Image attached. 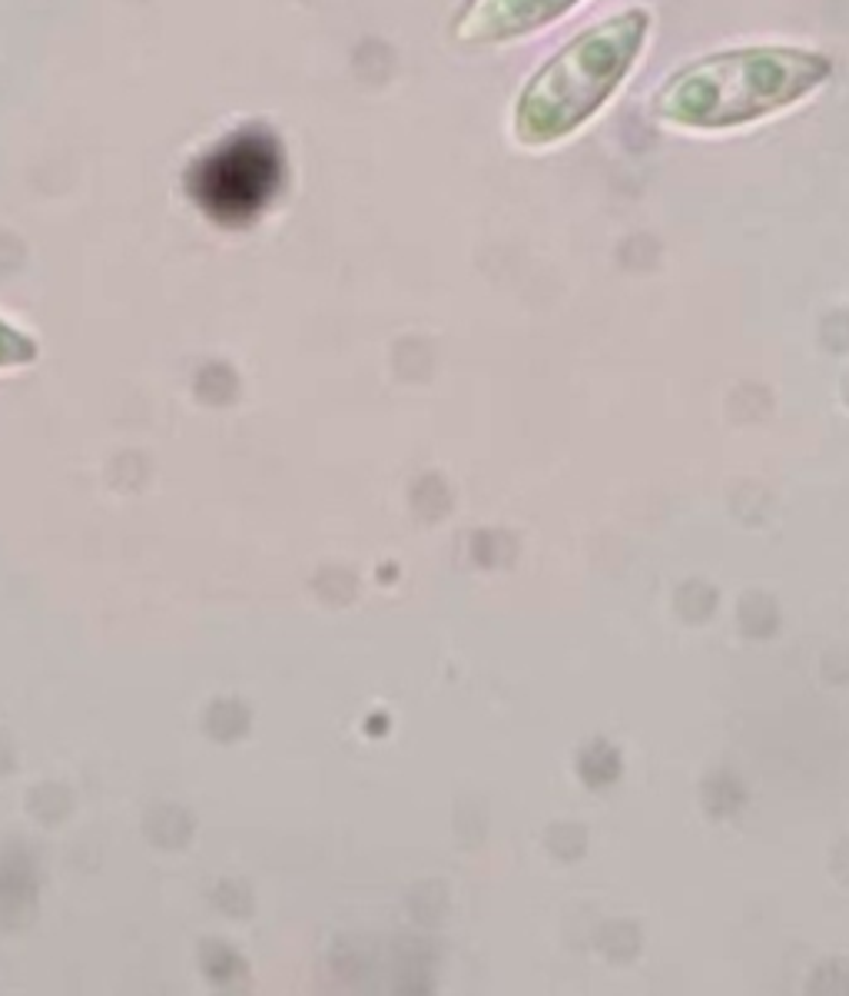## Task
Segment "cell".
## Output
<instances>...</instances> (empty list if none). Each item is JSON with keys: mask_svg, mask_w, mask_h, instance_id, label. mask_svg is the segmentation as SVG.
<instances>
[{"mask_svg": "<svg viewBox=\"0 0 849 996\" xmlns=\"http://www.w3.org/2000/svg\"><path fill=\"white\" fill-rule=\"evenodd\" d=\"M833 77V60L800 47H740L700 57L663 80L653 100L677 130H730L787 110Z\"/></svg>", "mask_w": 849, "mask_h": 996, "instance_id": "1", "label": "cell"}, {"mask_svg": "<svg viewBox=\"0 0 849 996\" xmlns=\"http://www.w3.org/2000/svg\"><path fill=\"white\" fill-rule=\"evenodd\" d=\"M650 33V13L628 7L568 40L521 90L515 137L545 147L581 130L628 80Z\"/></svg>", "mask_w": 849, "mask_h": 996, "instance_id": "2", "label": "cell"}, {"mask_svg": "<svg viewBox=\"0 0 849 996\" xmlns=\"http://www.w3.org/2000/svg\"><path fill=\"white\" fill-rule=\"evenodd\" d=\"M279 183V150L269 137L246 133L216 150L197 170V197L222 220L256 213Z\"/></svg>", "mask_w": 849, "mask_h": 996, "instance_id": "3", "label": "cell"}, {"mask_svg": "<svg viewBox=\"0 0 849 996\" xmlns=\"http://www.w3.org/2000/svg\"><path fill=\"white\" fill-rule=\"evenodd\" d=\"M581 0H468L455 20V37L465 43H491L531 33Z\"/></svg>", "mask_w": 849, "mask_h": 996, "instance_id": "4", "label": "cell"}]
</instances>
